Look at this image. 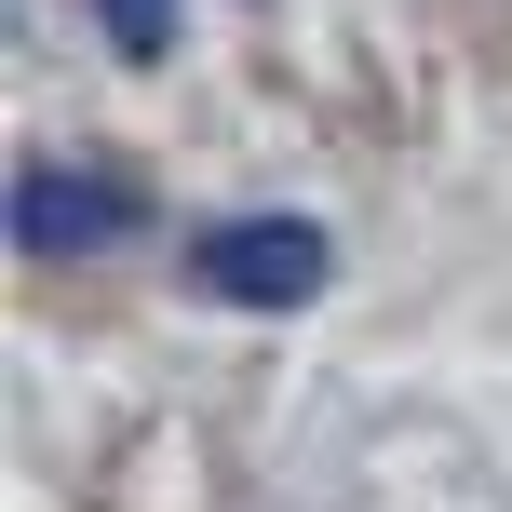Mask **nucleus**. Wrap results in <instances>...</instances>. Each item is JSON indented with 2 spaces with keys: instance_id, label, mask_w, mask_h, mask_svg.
Instances as JSON below:
<instances>
[{
  "instance_id": "nucleus-1",
  "label": "nucleus",
  "mask_w": 512,
  "mask_h": 512,
  "mask_svg": "<svg viewBox=\"0 0 512 512\" xmlns=\"http://www.w3.org/2000/svg\"><path fill=\"white\" fill-rule=\"evenodd\" d=\"M189 283L230 297V310H297V297L337 283V243L310 230V216H230V230L189 243Z\"/></svg>"
},
{
  "instance_id": "nucleus-3",
  "label": "nucleus",
  "mask_w": 512,
  "mask_h": 512,
  "mask_svg": "<svg viewBox=\"0 0 512 512\" xmlns=\"http://www.w3.org/2000/svg\"><path fill=\"white\" fill-rule=\"evenodd\" d=\"M108 14V41L135 54V68H162V54H176V0H95Z\"/></svg>"
},
{
  "instance_id": "nucleus-2",
  "label": "nucleus",
  "mask_w": 512,
  "mask_h": 512,
  "mask_svg": "<svg viewBox=\"0 0 512 512\" xmlns=\"http://www.w3.org/2000/svg\"><path fill=\"white\" fill-rule=\"evenodd\" d=\"M135 230H149L135 176H95V162H27L14 176V243L27 256H95V243H135Z\"/></svg>"
}]
</instances>
